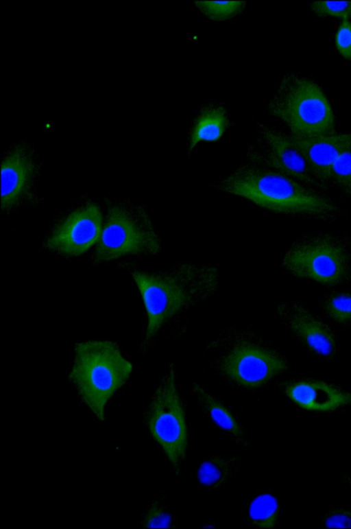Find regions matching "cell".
I'll return each instance as SVG.
<instances>
[{
  "mask_svg": "<svg viewBox=\"0 0 351 529\" xmlns=\"http://www.w3.org/2000/svg\"><path fill=\"white\" fill-rule=\"evenodd\" d=\"M212 187L274 213L326 222L346 215L339 203L322 191L247 161Z\"/></svg>",
  "mask_w": 351,
  "mask_h": 529,
  "instance_id": "cell-1",
  "label": "cell"
},
{
  "mask_svg": "<svg viewBox=\"0 0 351 529\" xmlns=\"http://www.w3.org/2000/svg\"><path fill=\"white\" fill-rule=\"evenodd\" d=\"M132 276L147 316L145 340L141 346L143 351L164 324L191 303L193 295L211 293L216 287L218 272L211 266L186 263L164 272L136 270Z\"/></svg>",
  "mask_w": 351,
  "mask_h": 529,
  "instance_id": "cell-2",
  "label": "cell"
},
{
  "mask_svg": "<svg viewBox=\"0 0 351 529\" xmlns=\"http://www.w3.org/2000/svg\"><path fill=\"white\" fill-rule=\"evenodd\" d=\"M74 351L69 378L89 410L104 421L106 403L128 379L132 365L109 340L80 342Z\"/></svg>",
  "mask_w": 351,
  "mask_h": 529,
  "instance_id": "cell-3",
  "label": "cell"
},
{
  "mask_svg": "<svg viewBox=\"0 0 351 529\" xmlns=\"http://www.w3.org/2000/svg\"><path fill=\"white\" fill-rule=\"evenodd\" d=\"M269 114L283 121L292 135L302 137L335 134V119L322 89L296 73L283 76L267 104Z\"/></svg>",
  "mask_w": 351,
  "mask_h": 529,
  "instance_id": "cell-4",
  "label": "cell"
},
{
  "mask_svg": "<svg viewBox=\"0 0 351 529\" xmlns=\"http://www.w3.org/2000/svg\"><path fill=\"white\" fill-rule=\"evenodd\" d=\"M282 263L298 278L326 285L344 284L351 278V235L335 232L306 235L289 247Z\"/></svg>",
  "mask_w": 351,
  "mask_h": 529,
  "instance_id": "cell-5",
  "label": "cell"
},
{
  "mask_svg": "<svg viewBox=\"0 0 351 529\" xmlns=\"http://www.w3.org/2000/svg\"><path fill=\"white\" fill-rule=\"evenodd\" d=\"M95 258L112 260L126 255H153L160 240L147 212L141 207L114 205L108 209Z\"/></svg>",
  "mask_w": 351,
  "mask_h": 529,
  "instance_id": "cell-6",
  "label": "cell"
},
{
  "mask_svg": "<svg viewBox=\"0 0 351 529\" xmlns=\"http://www.w3.org/2000/svg\"><path fill=\"white\" fill-rule=\"evenodd\" d=\"M146 423L175 472L180 474L186 456L187 429L173 366H170L151 398Z\"/></svg>",
  "mask_w": 351,
  "mask_h": 529,
  "instance_id": "cell-7",
  "label": "cell"
},
{
  "mask_svg": "<svg viewBox=\"0 0 351 529\" xmlns=\"http://www.w3.org/2000/svg\"><path fill=\"white\" fill-rule=\"evenodd\" d=\"M246 158L247 162L275 170L313 189H328L313 174L291 137L275 128L257 126L256 139L250 144Z\"/></svg>",
  "mask_w": 351,
  "mask_h": 529,
  "instance_id": "cell-8",
  "label": "cell"
},
{
  "mask_svg": "<svg viewBox=\"0 0 351 529\" xmlns=\"http://www.w3.org/2000/svg\"><path fill=\"white\" fill-rule=\"evenodd\" d=\"M286 368L287 364L279 355L250 344L235 346L223 357L221 364L225 376L247 388L262 386Z\"/></svg>",
  "mask_w": 351,
  "mask_h": 529,
  "instance_id": "cell-9",
  "label": "cell"
},
{
  "mask_svg": "<svg viewBox=\"0 0 351 529\" xmlns=\"http://www.w3.org/2000/svg\"><path fill=\"white\" fill-rule=\"evenodd\" d=\"M99 207L89 202L68 215L51 233L47 247L65 256H76L98 242L102 232Z\"/></svg>",
  "mask_w": 351,
  "mask_h": 529,
  "instance_id": "cell-10",
  "label": "cell"
},
{
  "mask_svg": "<svg viewBox=\"0 0 351 529\" xmlns=\"http://www.w3.org/2000/svg\"><path fill=\"white\" fill-rule=\"evenodd\" d=\"M284 325L311 351L330 357L336 351L337 342L331 329L302 304L285 301L277 307Z\"/></svg>",
  "mask_w": 351,
  "mask_h": 529,
  "instance_id": "cell-11",
  "label": "cell"
},
{
  "mask_svg": "<svg viewBox=\"0 0 351 529\" xmlns=\"http://www.w3.org/2000/svg\"><path fill=\"white\" fill-rule=\"evenodd\" d=\"M313 174L322 183H329L331 169L341 154L351 147V132L302 137L290 135Z\"/></svg>",
  "mask_w": 351,
  "mask_h": 529,
  "instance_id": "cell-12",
  "label": "cell"
},
{
  "mask_svg": "<svg viewBox=\"0 0 351 529\" xmlns=\"http://www.w3.org/2000/svg\"><path fill=\"white\" fill-rule=\"evenodd\" d=\"M1 208L14 207L27 191L34 175V163L22 148L9 153L1 164Z\"/></svg>",
  "mask_w": 351,
  "mask_h": 529,
  "instance_id": "cell-13",
  "label": "cell"
},
{
  "mask_svg": "<svg viewBox=\"0 0 351 529\" xmlns=\"http://www.w3.org/2000/svg\"><path fill=\"white\" fill-rule=\"evenodd\" d=\"M285 390L293 401L309 410L330 411L351 403L350 392L319 381L291 383Z\"/></svg>",
  "mask_w": 351,
  "mask_h": 529,
  "instance_id": "cell-14",
  "label": "cell"
},
{
  "mask_svg": "<svg viewBox=\"0 0 351 529\" xmlns=\"http://www.w3.org/2000/svg\"><path fill=\"white\" fill-rule=\"evenodd\" d=\"M228 124L227 112L223 106H207L195 121L189 141V150H192L199 142L216 141L223 134Z\"/></svg>",
  "mask_w": 351,
  "mask_h": 529,
  "instance_id": "cell-15",
  "label": "cell"
},
{
  "mask_svg": "<svg viewBox=\"0 0 351 529\" xmlns=\"http://www.w3.org/2000/svg\"><path fill=\"white\" fill-rule=\"evenodd\" d=\"M243 465L241 456H211L206 458L197 471L199 482L204 486L215 489L234 478Z\"/></svg>",
  "mask_w": 351,
  "mask_h": 529,
  "instance_id": "cell-16",
  "label": "cell"
},
{
  "mask_svg": "<svg viewBox=\"0 0 351 529\" xmlns=\"http://www.w3.org/2000/svg\"><path fill=\"white\" fill-rule=\"evenodd\" d=\"M192 392L200 406L218 426L239 441H245L243 431L223 404L196 384H193Z\"/></svg>",
  "mask_w": 351,
  "mask_h": 529,
  "instance_id": "cell-17",
  "label": "cell"
},
{
  "mask_svg": "<svg viewBox=\"0 0 351 529\" xmlns=\"http://www.w3.org/2000/svg\"><path fill=\"white\" fill-rule=\"evenodd\" d=\"M249 514L251 521L255 527L273 528L277 522L278 515V502L270 494H261L252 500Z\"/></svg>",
  "mask_w": 351,
  "mask_h": 529,
  "instance_id": "cell-18",
  "label": "cell"
},
{
  "mask_svg": "<svg viewBox=\"0 0 351 529\" xmlns=\"http://www.w3.org/2000/svg\"><path fill=\"white\" fill-rule=\"evenodd\" d=\"M194 3L204 15L213 21L231 19L245 5L243 1H195Z\"/></svg>",
  "mask_w": 351,
  "mask_h": 529,
  "instance_id": "cell-19",
  "label": "cell"
},
{
  "mask_svg": "<svg viewBox=\"0 0 351 529\" xmlns=\"http://www.w3.org/2000/svg\"><path fill=\"white\" fill-rule=\"evenodd\" d=\"M329 182L351 198V147L343 151L333 165Z\"/></svg>",
  "mask_w": 351,
  "mask_h": 529,
  "instance_id": "cell-20",
  "label": "cell"
},
{
  "mask_svg": "<svg viewBox=\"0 0 351 529\" xmlns=\"http://www.w3.org/2000/svg\"><path fill=\"white\" fill-rule=\"evenodd\" d=\"M322 306L325 313L335 322H351L350 293L332 294L324 300Z\"/></svg>",
  "mask_w": 351,
  "mask_h": 529,
  "instance_id": "cell-21",
  "label": "cell"
},
{
  "mask_svg": "<svg viewBox=\"0 0 351 529\" xmlns=\"http://www.w3.org/2000/svg\"><path fill=\"white\" fill-rule=\"evenodd\" d=\"M145 528H172L171 516L167 506L160 501H155L146 510L143 521Z\"/></svg>",
  "mask_w": 351,
  "mask_h": 529,
  "instance_id": "cell-22",
  "label": "cell"
},
{
  "mask_svg": "<svg viewBox=\"0 0 351 529\" xmlns=\"http://www.w3.org/2000/svg\"><path fill=\"white\" fill-rule=\"evenodd\" d=\"M311 10L319 16H335L343 19L351 17V1H314Z\"/></svg>",
  "mask_w": 351,
  "mask_h": 529,
  "instance_id": "cell-23",
  "label": "cell"
},
{
  "mask_svg": "<svg viewBox=\"0 0 351 529\" xmlns=\"http://www.w3.org/2000/svg\"><path fill=\"white\" fill-rule=\"evenodd\" d=\"M337 50L346 59L351 60V23L343 19L335 36Z\"/></svg>",
  "mask_w": 351,
  "mask_h": 529,
  "instance_id": "cell-24",
  "label": "cell"
},
{
  "mask_svg": "<svg viewBox=\"0 0 351 529\" xmlns=\"http://www.w3.org/2000/svg\"><path fill=\"white\" fill-rule=\"evenodd\" d=\"M323 523L327 528H351V509H332L326 515Z\"/></svg>",
  "mask_w": 351,
  "mask_h": 529,
  "instance_id": "cell-25",
  "label": "cell"
},
{
  "mask_svg": "<svg viewBox=\"0 0 351 529\" xmlns=\"http://www.w3.org/2000/svg\"><path fill=\"white\" fill-rule=\"evenodd\" d=\"M343 481L347 485L351 486V473L343 476Z\"/></svg>",
  "mask_w": 351,
  "mask_h": 529,
  "instance_id": "cell-26",
  "label": "cell"
}]
</instances>
